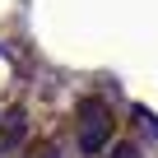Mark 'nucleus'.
<instances>
[{
  "label": "nucleus",
  "instance_id": "2",
  "mask_svg": "<svg viewBox=\"0 0 158 158\" xmlns=\"http://www.w3.org/2000/svg\"><path fill=\"white\" fill-rule=\"evenodd\" d=\"M112 158H135V149H130V144H121V149H116Z\"/></svg>",
  "mask_w": 158,
  "mask_h": 158
},
{
  "label": "nucleus",
  "instance_id": "1",
  "mask_svg": "<svg viewBox=\"0 0 158 158\" xmlns=\"http://www.w3.org/2000/svg\"><path fill=\"white\" fill-rule=\"evenodd\" d=\"M112 135V107L102 98H89V102H79V121H74V144L84 149V153H98Z\"/></svg>",
  "mask_w": 158,
  "mask_h": 158
}]
</instances>
